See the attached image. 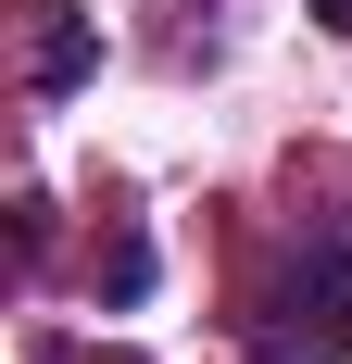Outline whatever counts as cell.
Instances as JSON below:
<instances>
[{"label": "cell", "mask_w": 352, "mask_h": 364, "mask_svg": "<svg viewBox=\"0 0 352 364\" xmlns=\"http://www.w3.org/2000/svg\"><path fill=\"white\" fill-rule=\"evenodd\" d=\"M101 289H113V301L151 289V239H113V252H101Z\"/></svg>", "instance_id": "cell-3"}, {"label": "cell", "mask_w": 352, "mask_h": 364, "mask_svg": "<svg viewBox=\"0 0 352 364\" xmlns=\"http://www.w3.org/2000/svg\"><path fill=\"white\" fill-rule=\"evenodd\" d=\"M315 13H327V26H352V0H315Z\"/></svg>", "instance_id": "cell-4"}, {"label": "cell", "mask_w": 352, "mask_h": 364, "mask_svg": "<svg viewBox=\"0 0 352 364\" xmlns=\"http://www.w3.org/2000/svg\"><path fill=\"white\" fill-rule=\"evenodd\" d=\"M26 75L51 88V101H63V88H88V75H101V26H88L76 0H38V50H26Z\"/></svg>", "instance_id": "cell-2"}, {"label": "cell", "mask_w": 352, "mask_h": 364, "mask_svg": "<svg viewBox=\"0 0 352 364\" xmlns=\"http://www.w3.org/2000/svg\"><path fill=\"white\" fill-rule=\"evenodd\" d=\"M252 364H352V226H327L315 252H302V277L264 301Z\"/></svg>", "instance_id": "cell-1"}]
</instances>
